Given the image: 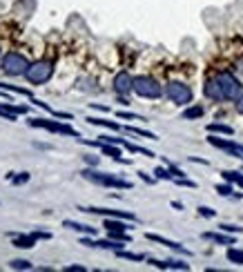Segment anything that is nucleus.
Listing matches in <instances>:
<instances>
[{"instance_id": "a211bd4d", "label": "nucleus", "mask_w": 243, "mask_h": 272, "mask_svg": "<svg viewBox=\"0 0 243 272\" xmlns=\"http://www.w3.org/2000/svg\"><path fill=\"white\" fill-rule=\"evenodd\" d=\"M36 239L32 232L29 234H18V237H14V248H25V250H29V248H34L36 245Z\"/></svg>"}, {"instance_id": "c9c22d12", "label": "nucleus", "mask_w": 243, "mask_h": 272, "mask_svg": "<svg viewBox=\"0 0 243 272\" xmlns=\"http://www.w3.org/2000/svg\"><path fill=\"white\" fill-rule=\"evenodd\" d=\"M223 232H230V234H239V232H243V228H239V225H227V223H221L219 225Z\"/></svg>"}, {"instance_id": "0eeeda50", "label": "nucleus", "mask_w": 243, "mask_h": 272, "mask_svg": "<svg viewBox=\"0 0 243 272\" xmlns=\"http://www.w3.org/2000/svg\"><path fill=\"white\" fill-rule=\"evenodd\" d=\"M165 94H168V99L172 103H177V105H188V103L192 101V89H190L185 83H179V80L168 83Z\"/></svg>"}, {"instance_id": "1a4fd4ad", "label": "nucleus", "mask_w": 243, "mask_h": 272, "mask_svg": "<svg viewBox=\"0 0 243 272\" xmlns=\"http://www.w3.org/2000/svg\"><path fill=\"white\" fill-rule=\"evenodd\" d=\"M208 143L214 147H219V150H225L230 154H234L236 158H241L243 161V145H239V143L234 141H227V138H216V136H208Z\"/></svg>"}, {"instance_id": "393cba45", "label": "nucleus", "mask_w": 243, "mask_h": 272, "mask_svg": "<svg viewBox=\"0 0 243 272\" xmlns=\"http://www.w3.org/2000/svg\"><path fill=\"white\" fill-rule=\"evenodd\" d=\"M123 147H125L127 152H134V154H145V156H149V158L154 156V152H149V150H145V147H141V145H134V143H127V141H123Z\"/></svg>"}, {"instance_id": "dca6fc26", "label": "nucleus", "mask_w": 243, "mask_h": 272, "mask_svg": "<svg viewBox=\"0 0 243 272\" xmlns=\"http://www.w3.org/2000/svg\"><path fill=\"white\" fill-rule=\"evenodd\" d=\"M63 228L74 230V232H83V234H87V237H94L96 234V228L85 225V223H78V221H63Z\"/></svg>"}, {"instance_id": "58836bf2", "label": "nucleus", "mask_w": 243, "mask_h": 272, "mask_svg": "<svg viewBox=\"0 0 243 272\" xmlns=\"http://www.w3.org/2000/svg\"><path fill=\"white\" fill-rule=\"evenodd\" d=\"M138 176H141V178H143V181H145V183H149V186H154V183L158 181L156 176H149V174H145V172H138Z\"/></svg>"}, {"instance_id": "bb28decb", "label": "nucleus", "mask_w": 243, "mask_h": 272, "mask_svg": "<svg viewBox=\"0 0 243 272\" xmlns=\"http://www.w3.org/2000/svg\"><path fill=\"white\" fill-rule=\"evenodd\" d=\"M116 254L121 259H127V261H145L147 256L145 254H136V252H125V250H116Z\"/></svg>"}, {"instance_id": "ddd939ff", "label": "nucleus", "mask_w": 243, "mask_h": 272, "mask_svg": "<svg viewBox=\"0 0 243 272\" xmlns=\"http://www.w3.org/2000/svg\"><path fill=\"white\" fill-rule=\"evenodd\" d=\"M145 239L147 241H154V243H161L165 245V248H170V250H174V252H179V254H185V256H192V252H190L185 245H181L177 243V241H172V239H165V237H158V234H145Z\"/></svg>"}, {"instance_id": "4468645a", "label": "nucleus", "mask_w": 243, "mask_h": 272, "mask_svg": "<svg viewBox=\"0 0 243 272\" xmlns=\"http://www.w3.org/2000/svg\"><path fill=\"white\" fill-rule=\"evenodd\" d=\"M101 152L105 154V156H112L114 161L123 163V165H127V163H130V158H123L121 156V145H112V143H103L101 141Z\"/></svg>"}, {"instance_id": "2f4dec72", "label": "nucleus", "mask_w": 243, "mask_h": 272, "mask_svg": "<svg viewBox=\"0 0 243 272\" xmlns=\"http://www.w3.org/2000/svg\"><path fill=\"white\" fill-rule=\"evenodd\" d=\"M216 192L221 194V197H234V199H241V194H234V190H232V186H216Z\"/></svg>"}, {"instance_id": "f257e3e1", "label": "nucleus", "mask_w": 243, "mask_h": 272, "mask_svg": "<svg viewBox=\"0 0 243 272\" xmlns=\"http://www.w3.org/2000/svg\"><path fill=\"white\" fill-rule=\"evenodd\" d=\"M203 94L212 101H236L243 96V85L230 71H221L203 85Z\"/></svg>"}, {"instance_id": "e433bc0d", "label": "nucleus", "mask_w": 243, "mask_h": 272, "mask_svg": "<svg viewBox=\"0 0 243 272\" xmlns=\"http://www.w3.org/2000/svg\"><path fill=\"white\" fill-rule=\"evenodd\" d=\"M174 183H177V186H183V188H196V183H194V181H190V178H185V176L174 178Z\"/></svg>"}, {"instance_id": "ea45409f", "label": "nucleus", "mask_w": 243, "mask_h": 272, "mask_svg": "<svg viewBox=\"0 0 243 272\" xmlns=\"http://www.w3.org/2000/svg\"><path fill=\"white\" fill-rule=\"evenodd\" d=\"M85 163H87V165H92V167H96L98 163H101V158L94 156V154H90V156H85Z\"/></svg>"}, {"instance_id": "9d476101", "label": "nucleus", "mask_w": 243, "mask_h": 272, "mask_svg": "<svg viewBox=\"0 0 243 272\" xmlns=\"http://www.w3.org/2000/svg\"><path fill=\"white\" fill-rule=\"evenodd\" d=\"M132 89H134V78L127 71H118V74L114 76V92H116L118 96H127Z\"/></svg>"}, {"instance_id": "c756f323", "label": "nucleus", "mask_w": 243, "mask_h": 272, "mask_svg": "<svg viewBox=\"0 0 243 272\" xmlns=\"http://www.w3.org/2000/svg\"><path fill=\"white\" fill-rule=\"evenodd\" d=\"M107 237L114 239V241H123V243H130L132 237L127 232H114V230H107Z\"/></svg>"}, {"instance_id": "20e7f679", "label": "nucleus", "mask_w": 243, "mask_h": 272, "mask_svg": "<svg viewBox=\"0 0 243 272\" xmlns=\"http://www.w3.org/2000/svg\"><path fill=\"white\" fill-rule=\"evenodd\" d=\"M29 60L25 58L23 54H18V51H9V54L3 56V69L7 71L9 76H20V74H27L29 69Z\"/></svg>"}, {"instance_id": "f8f14e48", "label": "nucleus", "mask_w": 243, "mask_h": 272, "mask_svg": "<svg viewBox=\"0 0 243 272\" xmlns=\"http://www.w3.org/2000/svg\"><path fill=\"white\" fill-rule=\"evenodd\" d=\"M147 263L154 265V268L158 270H190V263H185V261H177V259H152V256H147Z\"/></svg>"}, {"instance_id": "473e14b6", "label": "nucleus", "mask_w": 243, "mask_h": 272, "mask_svg": "<svg viewBox=\"0 0 243 272\" xmlns=\"http://www.w3.org/2000/svg\"><path fill=\"white\" fill-rule=\"evenodd\" d=\"M116 116H118V119H127V121H145V119H143V116L134 114V112H125V110L116 112Z\"/></svg>"}, {"instance_id": "c85d7f7f", "label": "nucleus", "mask_w": 243, "mask_h": 272, "mask_svg": "<svg viewBox=\"0 0 243 272\" xmlns=\"http://www.w3.org/2000/svg\"><path fill=\"white\" fill-rule=\"evenodd\" d=\"M0 107H5V110L14 112V114H27V112H29L27 105H9V103H0Z\"/></svg>"}, {"instance_id": "c03bdc74", "label": "nucleus", "mask_w": 243, "mask_h": 272, "mask_svg": "<svg viewBox=\"0 0 243 272\" xmlns=\"http://www.w3.org/2000/svg\"><path fill=\"white\" fill-rule=\"evenodd\" d=\"M190 161H192V163H203V165H208V161H205V158H196V156H190Z\"/></svg>"}, {"instance_id": "6e6552de", "label": "nucleus", "mask_w": 243, "mask_h": 272, "mask_svg": "<svg viewBox=\"0 0 243 272\" xmlns=\"http://www.w3.org/2000/svg\"><path fill=\"white\" fill-rule=\"evenodd\" d=\"M80 212H87V214H101V217H110V219H127V221H136L132 212H123V210H107V208H78Z\"/></svg>"}, {"instance_id": "7c9ffc66", "label": "nucleus", "mask_w": 243, "mask_h": 272, "mask_svg": "<svg viewBox=\"0 0 243 272\" xmlns=\"http://www.w3.org/2000/svg\"><path fill=\"white\" fill-rule=\"evenodd\" d=\"M9 268L12 270H32V263L25 259H14L12 263H9Z\"/></svg>"}, {"instance_id": "cd10ccee", "label": "nucleus", "mask_w": 243, "mask_h": 272, "mask_svg": "<svg viewBox=\"0 0 243 272\" xmlns=\"http://www.w3.org/2000/svg\"><path fill=\"white\" fill-rule=\"evenodd\" d=\"M154 176L158 178V181H174L172 172H170V167H156L154 170Z\"/></svg>"}, {"instance_id": "5701e85b", "label": "nucleus", "mask_w": 243, "mask_h": 272, "mask_svg": "<svg viewBox=\"0 0 243 272\" xmlns=\"http://www.w3.org/2000/svg\"><path fill=\"white\" fill-rule=\"evenodd\" d=\"M87 123H90V125L110 127V130H114V132H118V130H121V125H118V123H114V121H105V119H94V116H92V119H87Z\"/></svg>"}, {"instance_id": "4be33fe9", "label": "nucleus", "mask_w": 243, "mask_h": 272, "mask_svg": "<svg viewBox=\"0 0 243 272\" xmlns=\"http://www.w3.org/2000/svg\"><path fill=\"white\" fill-rule=\"evenodd\" d=\"M208 132H210V134H214V132H216V134H225V136H232V134H234V130H232L230 125H223V123H210V125H208Z\"/></svg>"}, {"instance_id": "f704fd0d", "label": "nucleus", "mask_w": 243, "mask_h": 272, "mask_svg": "<svg viewBox=\"0 0 243 272\" xmlns=\"http://www.w3.org/2000/svg\"><path fill=\"white\" fill-rule=\"evenodd\" d=\"M199 214H201V217H205V219L216 217V212L212 208H208V205H199Z\"/></svg>"}, {"instance_id": "72a5a7b5", "label": "nucleus", "mask_w": 243, "mask_h": 272, "mask_svg": "<svg viewBox=\"0 0 243 272\" xmlns=\"http://www.w3.org/2000/svg\"><path fill=\"white\" fill-rule=\"evenodd\" d=\"M9 181H12L14 186H23V183L29 181V174H27V172H20L18 176H9Z\"/></svg>"}, {"instance_id": "7ed1b4c3", "label": "nucleus", "mask_w": 243, "mask_h": 272, "mask_svg": "<svg viewBox=\"0 0 243 272\" xmlns=\"http://www.w3.org/2000/svg\"><path fill=\"white\" fill-rule=\"evenodd\" d=\"M29 125H32V127H40V130H47V132H51V134H63V136L80 138V134L74 130V127L67 125V123H60V121H49V119H29Z\"/></svg>"}, {"instance_id": "aec40b11", "label": "nucleus", "mask_w": 243, "mask_h": 272, "mask_svg": "<svg viewBox=\"0 0 243 272\" xmlns=\"http://www.w3.org/2000/svg\"><path fill=\"white\" fill-rule=\"evenodd\" d=\"M221 176H223L227 183H234V186L243 188V172H234V170H223V172H221Z\"/></svg>"}, {"instance_id": "423d86ee", "label": "nucleus", "mask_w": 243, "mask_h": 272, "mask_svg": "<svg viewBox=\"0 0 243 272\" xmlns=\"http://www.w3.org/2000/svg\"><path fill=\"white\" fill-rule=\"evenodd\" d=\"M134 92L143 99H158L163 94V87L152 78V76H136L134 78Z\"/></svg>"}, {"instance_id": "b1692460", "label": "nucleus", "mask_w": 243, "mask_h": 272, "mask_svg": "<svg viewBox=\"0 0 243 272\" xmlns=\"http://www.w3.org/2000/svg\"><path fill=\"white\" fill-rule=\"evenodd\" d=\"M0 89H7V92H12V94H23V96H29V99H34L32 92L25 89V87H16V85H9V83H0Z\"/></svg>"}, {"instance_id": "a19ab883", "label": "nucleus", "mask_w": 243, "mask_h": 272, "mask_svg": "<svg viewBox=\"0 0 243 272\" xmlns=\"http://www.w3.org/2000/svg\"><path fill=\"white\" fill-rule=\"evenodd\" d=\"M65 272H85V268L83 265H67Z\"/></svg>"}, {"instance_id": "9b49d317", "label": "nucleus", "mask_w": 243, "mask_h": 272, "mask_svg": "<svg viewBox=\"0 0 243 272\" xmlns=\"http://www.w3.org/2000/svg\"><path fill=\"white\" fill-rule=\"evenodd\" d=\"M83 245H87V248H101V250H123V241H114V239H107V241H98L94 237H85L80 239Z\"/></svg>"}, {"instance_id": "39448f33", "label": "nucleus", "mask_w": 243, "mask_h": 272, "mask_svg": "<svg viewBox=\"0 0 243 272\" xmlns=\"http://www.w3.org/2000/svg\"><path fill=\"white\" fill-rule=\"evenodd\" d=\"M27 80L34 85H40V83H47V80L54 76V65L49 60H36V63L29 65L27 69Z\"/></svg>"}, {"instance_id": "6ab92c4d", "label": "nucleus", "mask_w": 243, "mask_h": 272, "mask_svg": "<svg viewBox=\"0 0 243 272\" xmlns=\"http://www.w3.org/2000/svg\"><path fill=\"white\" fill-rule=\"evenodd\" d=\"M203 105H192V107H188V110H183V114H181V119L183 121H196V119H201L203 116Z\"/></svg>"}, {"instance_id": "79ce46f5", "label": "nucleus", "mask_w": 243, "mask_h": 272, "mask_svg": "<svg viewBox=\"0 0 243 272\" xmlns=\"http://www.w3.org/2000/svg\"><path fill=\"white\" fill-rule=\"evenodd\" d=\"M36 239H51V234L49 232H38V230H36V232H32Z\"/></svg>"}, {"instance_id": "2eb2a0df", "label": "nucleus", "mask_w": 243, "mask_h": 272, "mask_svg": "<svg viewBox=\"0 0 243 272\" xmlns=\"http://www.w3.org/2000/svg\"><path fill=\"white\" fill-rule=\"evenodd\" d=\"M205 241H212V243H221V245H234V237H227V234L221 232H203L201 234Z\"/></svg>"}, {"instance_id": "412c9836", "label": "nucleus", "mask_w": 243, "mask_h": 272, "mask_svg": "<svg viewBox=\"0 0 243 272\" xmlns=\"http://www.w3.org/2000/svg\"><path fill=\"white\" fill-rule=\"evenodd\" d=\"M123 130H125L127 134H136V136L149 138V141H158V136L154 134V132H147V130H143V127H132V125H127V127H123Z\"/></svg>"}, {"instance_id": "4c0bfd02", "label": "nucleus", "mask_w": 243, "mask_h": 272, "mask_svg": "<svg viewBox=\"0 0 243 272\" xmlns=\"http://www.w3.org/2000/svg\"><path fill=\"white\" fill-rule=\"evenodd\" d=\"M16 116H18V114H14V112H9V110H5V107H0V119H5V121H16Z\"/></svg>"}, {"instance_id": "f03ea898", "label": "nucleus", "mask_w": 243, "mask_h": 272, "mask_svg": "<svg viewBox=\"0 0 243 272\" xmlns=\"http://www.w3.org/2000/svg\"><path fill=\"white\" fill-rule=\"evenodd\" d=\"M83 178L85 181H92L94 186H103V188H116V190H130L132 183L125 181V178H118L116 174H110V172H98L94 167H87L83 170Z\"/></svg>"}, {"instance_id": "f3484780", "label": "nucleus", "mask_w": 243, "mask_h": 272, "mask_svg": "<svg viewBox=\"0 0 243 272\" xmlns=\"http://www.w3.org/2000/svg\"><path fill=\"white\" fill-rule=\"evenodd\" d=\"M105 228L114 230V232H127L132 225L127 223V219H110V217H105Z\"/></svg>"}, {"instance_id": "a18cd8bd", "label": "nucleus", "mask_w": 243, "mask_h": 272, "mask_svg": "<svg viewBox=\"0 0 243 272\" xmlns=\"http://www.w3.org/2000/svg\"><path fill=\"white\" fill-rule=\"evenodd\" d=\"M172 208H174V210H183V203H179V201H172Z\"/></svg>"}, {"instance_id": "a878e982", "label": "nucleus", "mask_w": 243, "mask_h": 272, "mask_svg": "<svg viewBox=\"0 0 243 272\" xmlns=\"http://www.w3.org/2000/svg\"><path fill=\"white\" fill-rule=\"evenodd\" d=\"M227 261H232V263L236 265H243V250H236V248H230L227 250Z\"/></svg>"}, {"instance_id": "37998d69", "label": "nucleus", "mask_w": 243, "mask_h": 272, "mask_svg": "<svg viewBox=\"0 0 243 272\" xmlns=\"http://www.w3.org/2000/svg\"><path fill=\"white\" fill-rule=\"evenodd\" d=\"M236 112H239V114H243V96H239V99H236Z\"/></svg>"}]
</instances>
